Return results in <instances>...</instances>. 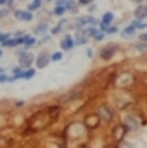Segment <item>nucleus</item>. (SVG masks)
Segmentation results:
<instances>
[{
    "label": "nucleus",
    "mask_w": 147,
    "mask_h": 148,
    "mask_svg": "<svg viewBox=\"0 0 147 148\" xmlns=\"http://www.w3.org/2000/svg\"><path fill=\"white\" fill-rule=\"evenodd\" d=\"M9 12H10V9H9V7H5V9H0V17H2V16H7Z\"/></svg>",
    "instance_id": "21"
},
{
    "label": "nucleus",
    "mask_w": 147,
    "mask_h": 148,
    "mask_svg": "<svg viewBox=\"0 0 147 148\" xmlns=\"http://www.w3.org/2000/svg\"><path fill=\"white\" fill-rule=\"evenodd\" d=\"M64 5H66V7H64L66 10H74V9H76V3H74V2H66Z\"/></svg>",
    "instance_id": "16"
},
{
    "label": "nucleus",
    "mask_w": 147,
    "mask_h": 148,
    "mask_svg": "<svg viewBox=\"0 0 147 148\" xmlns=\"http://www.w3.org/2000/svg\"><path fill=\"white\" fill-rule=\"evenodd\" d=\"M21 2H24V0H21Z\"/></svg>",
    "instance_id": "31"
},
{
    "label": "nucleus",
    "mask_w": 147,
    "mask_h": 148,
    "mask_svg": "<svg viewBox=\"0 0 147 148\" xmlns=\"http://www.w3.org/2000/svg\"><path fill=\"white\" fill-rule=\"evenodd\" d=\"M123 122H125V126L128 129H139V126H140V121L135 115H125L123 117Z\"/></svg>",
    "instance_id": "3"
},
{
    "label": "nucleus",
    "mask_w": 147,
    "mask_h": 148,
    "mask_svg": "<svg viewBox=\"0 0 147 148\" xmlns=\"http://www.w3.org/2000/svg\"><path fill=\"white\" fill-rule=\"evenodd\" d=\"M33 76H35V69H28L26 73L23 74V79H31Z\"/></svg>",
    "instance_id": "12"
},
{
    "label": "nucleus",
    "mask_w": 147,
    "mask_h": 148,
    "mask_svg": "<svg viewBox=\"0 0 147 148\" xmlns=\"http://www.w3.org/2000/svg\"><path fill=\"white\" fill-rule=\"evenodd\" d=\"M135 17L137 19H146L147 17V5H139L135 9Z\"/></svg>",
    "instance_id": "8"
},
{
    "label": "nucleus",
    "mask_w": 147,
    "mask_h": 148,
    "mask_svg": "<svg viewBox=\"0 0 147 148\" xmlns=\"http://www.w3.org/2000/svg\"><path fill=\"white\" fill-rule=\"evenodd\" d=\"M132 35H133V28H128V29L123 33V36H126V38H130Z\"/></svg>",
    "instance_id": "20"
},
{
    "label": "nucleus",
    "mask_w": 147,
    "mask_h": 148,
    "mask_svg": "<svg viewBox=\"0 0 147 148\" xmlns=\"http://www.w3.org/2000/svg\"><path fill=\"white\" fill-rule=\"evenodd\" d=\"M111 21H112V14H111V12L104 14V17H102V23H104V24H109Z\"/></svg>",
    "instance_id": "14"
},
{
    "label": "nucleus",
    "mask_w": 147,
    "mask_h": 148,
    "mask_svg": "<svg viewBox=\"0 0 147 148\" xmlns=\"http://www.w3.org/2000/svg\"><path fill=\"white\" fill-rule=\"evenodd\" d=\"M99 115L104 119V121H111L112 119V110H111L109 107H106V105H102L101 109H99Z\"/></svg>",
    "instance_id": "7"
},
{
    "label": "nucleus",
    "mask_w": 147,
    "mask_h": 148,
    "mask_svg": "<svg viewBox=\"0 0 147 148\" xmlns=\"http://www.w3.org/2000/svg\"><path fill=\"white\" fill-rule=\"evenodd\" d=\"M49 62H50V55H49L47 52H42V53L37 57V67H38V69L47 67V66H49Z\"/></svg>",
    "instance_id": "4"
},
{
    "label": "nucleus",
    "mask_w": 147,
    "mask_h": 148,
    "mask_svg": "<svg viewBox=\"0 0 147 148\" xmlns=\"http://www.w3.org/2000/svg\"><path fill=\"white\" fill-rule=\"evenodd\" d=\"M33 60H35V57H33L28 50H23V52L19 53V66H21V69L30 67V66L33 64Z\"/></svg>",
    "instance_id": "1"
},
{
    "label": "nucleus",
    "mask_w": 147,
    "mask_h": 148,
    "mask_svg": "<svg viewBox=\"0 0 147 148\" xmlns=\"http://www.w3.org/2000/svg\"><path fill=\"white\" fill-rule=\"evenodd\" d=\"M140 40L142 41H147V35H140Z\"/></svg>",
    "instance_id": "26"
},
{
    "label": "nucleus",
    "mask_w": 147,
    "mask_h": 148,
    "mask_svg": "<svg viewBox=\"0 0 147 148\" xmlns=\"http://www.w3.org/2000/svg\"><path fill=\"white\" fill-rule=\"evenodd\" d=\"M3 3H7V0H0V5H3Z\"/></svg>",
    "instance_id": "27"
},
{
    "label": "nucleus",
    "mask_w": 147,
    "mask_h": 148,
    "mask_svg": "<svg viewBox=\"0 0 147 148\" xmlns=\"http://www.w3.org/2000/svg\"><path fill=\"white\" fill-rule=\"evenodd\" d=\"M116 52V45H107V47H104L102 48V52H101V57L104 59V60H107L109 57H112V53Z\"/></svg>",
    "instance_id": "5"
},
{
    "label": "nucleus",
    "mask_w": 147,
    "mask_h": 148,
    "mask_svg": "<svg viewBox=\"0 0 147 148\" xmlns=\"http://www.w3.org/2000/svg\"><path fill=\"white\" fill-rule=\"evenodd\" d=\"M12 73H14V76H12L14 79H19V77H23V74H24V71H23L21 67H16V69H14Z\"/></svg>",
    "instance_id": "11"
},
{
    "label": "nucleus",
    "mask_w": 147,
    "mask_h": 148,
    "mask_svg": "<svg viewBox=\"0 0 147 148\" xmlns=\"http://www.w3.org/2000/svg\"><path fill=\"white\" fill-rule=\"evenodd\" d=\"M0 57H2V50H0Z\"/></svg>",
    "instance_id": "29"
},
{
    "label": "nucleus",
    "mask_w": 147,
    "mask_h": 148,
    "mask_svg": "<svg viewBox=\"0 0 147 148\" xmlns=\"http://www.w3.org/2000/svg\"><path fill=\"white\" fill-rule=\"evenodd\" d=\"M133 2H135V3H142V0H133Z\"/></svg>",
    "instance_id": "28"
},
{
    "label": "nucleus",
    "mask_w": 147,
    "mask_h": 148,
    "mask_svg": "<svg viewBox=\"0 0 147 148\" xmlns=\"http://www.w3.org/2000/svg\"><path fill=\"white\" fill-rule=\"evenodd\" d=\"M14 16H16L19 21H31V19H33L31 12H28V10H16Z\"/></svg>",
    "instance_id": "6"
},
{
    "label": "nucleus",
    "mask_w": 147,
    "mask_h": 148,
    "mask_svg": "<svg viewBox=\"0 0 147 148\" xmlns=\"http://www.w3.org/2000/svg\"><path fill=\"white\" fill-rule=\"evenodd\" d=\"M54 12H55V14H57V16H61V14H64V12H66V9H64V7H61V5H57V7H55V10H54Z\"/></svg>",
    "instance_id": "18"
},
{
    "label": "nucleus",
    "mask_w": 147,
    "mask_h": 148,
    "mask_svg": "<svg viewBox=\"0 0 147 148\" xmlns=\"http://www.w3.org/2000/svg\"><path fill=\"white\" fill-rule=\"evenodd\" d=\"M137 50L144 52V50H147V45H146V43H140V45H137Z\"/></svg>",
    "instance_id": "22"
},
{
    "label": "nucleus",
    "mask_w": 147,
    "mask_h": 148,
    "mask_svg": "<svg viewBox=\"0 0 147 148\" xmlns=\"http://www.w3.org/2000/svg\"><path fill=\"white\" fill-rule=\"evenodd\" d=\"M2 73H3V71H2V69H0V74H2Z\"/></svg>",
    "instance_id": "30"
},
{
    "label": "nucleus",
    "mask_w": 147,
    "mask_h": 148,
    "mask_svg": "<svg viewBox=\"0 0 147 148\" xmlns=\"http://www.w3.org/2000/svg\"><path fill=\"white\" fill-rule=\"evenodd\" d=\"M50 59H52L54 62H57V60H61V59H62V53H59V52H57V53H54Z\"/></svg>",
    "instance_id": "19"
},
{
    "label": "nucleus",
    "mask_w": 147,
    "mask_h": 148,
    "mask_svg": "<svg viewBox=\"0 0 147 148\" xmlns=\"http://www.w3.org/2000/svg\"><path fill=\"white\" fill-rule=\"evenodd\" d=\"M43 31H47V24H38L35 28V33H43Z\"/></svg>",
    "instance_id": "15"
},
{
    "label": "nucleus",
    "mask_w": 147,
    "mask_h": 148,
    "mask_svg": "<svg viewBox=\"0 0 147 148\" xmlns=\"http://www.w3.org/2000/svg\"><path fill=\"white\" fill-rule=\"evenodd\" d=\"M7 81H14V77H9L5 74H0V83H7Z\"/></svg>",
    "instance_id": "17"
},
{
    "label": "nucleus",
    "mask_w": 147,
    "mask_h": 148,
    "mask_svg": "<svg viewBox=\"0 0 147 148\" xmlns=\"http://www.w3.org/2000/svg\"><path fill=\"white\" fill-rule=\"evenodd\" d=\"M133 83V76L128 73H123L118 76V79H116V84L119 86V88H128L130 84Z\"/></svg>",
    "instance_id": "2"
},
{
    "label": "nucleus",
    "mask_w": 147,
    "mask_h": 148,
    "mask_svg": "<svg viewBox=\"0 0 147 148\" xmlns=\"http://www.w3.org/2000/svg\"><path fill=\"white\" fill-rule=\"evenodd\" d=\"M73 45H74V41H73V38H71V36H64V38H62V41H61L62 50H71V48H73Z\"/></svg>",
    "instance_id": "9"
},
{
    "label": "nucleus",
    "mask_w": 147,
    "mask_h": 148,
    "mask_svg": "<svg viewBox=\"0 0 147 148\" xmlns=\"http://www.w3.org/2000/svg\"><path fill=\"white\" fill-rule=\"evenodd\" d=\"M78 2H80V3H81V5H87V3H90V2H92V0H78Z\"/></svg>",
    "instance_id": "25"
},
{
    "label": "nucleus",
    "mask_w": 147,
    "mask_h": 148,
    "mask_svg": "<svg viewBox=\"0 0 147 148\" xmlns=\"http://www.w3.org/2000/svg\"><path fill=\"white\" fill-rule=\"evenodd\" d=\"M121 148H133V145H132L130 141H123V145H121Z\"/></svg>",
    "instance_id": "24"
},
{
    "label": "nucleus",
    "mask_w": 147,
    "mask_h": 148,
    "mask_svg": "<svg viewBox=\"0 0 147 148\" xmlns=\"http://www.w3.org/2000/svg\"><path fill=\"white\" fill-rule=\"evenodd\" d=\"M35 43V38H30V36H24V47L26 48H30L31 45Z\"/></svg>",
    "instance_id": "13"
},
{
    "label": "nucleus",
    "mask_w": 147,
    "mask_h": 148,
    "mask_svg": "<svg viewBox=\"0 0 147 148\" xmlns=\"http://www.w3.org/2000/svg\"><path fill=\"white\" fill-rule=\"evenodd\" d=\"M42 5V0H33L30 5H28V12H33V10H38Z\"/></svg>",
    "instance_id": "10"
},
{
    "label": "nucleus",
    "mask_w": 147,
    "mask_h": 148,
    "mask_svg": "<svg viewBox=\"0 0 147 148\" xmlns=\"http://www.w3.org/2000/svg\"><path fill=\"white\" fill-rule=\"evenodd\" d=\"M7 40H10V36H9V35H0V41H2V43H5Z\"/></svg>",
    "instance_id": "23"
}]
</instances>
